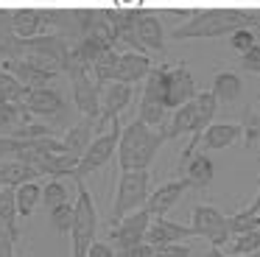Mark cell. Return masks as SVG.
<instances>
[{
    "label": "cell",
    "mask_w": 260,
    "mask_h": 257,
    "mask_svg": "<svg viewBox=\"0 0 260 257\" xmlns=\"http://www.w3.org/2000/svg\"><path fill=\"white\" fill-rule=\"evenodd\" d=\"M252 20V11L243 9H202L193 11L190 20L179 22L174 28V39H215L226 34L246 28Z\"/></svg>",
    "instance_id": "obj_1"
},
{
    "label": "cell",
    "mask_w": 260,
    "mask_h": 257,
    "mask_svg": "<svg viewBox=\"0 0 260 257\" xmlns=\"http://www.w3.org/2000/svg\"><path fill=\"white\" fill-rule=\"evenodd\" d=\"M165 134L146 126L143 120H132L123 126L118 140V165L120 171H148L157 151L162 148Z\"/></svg>",
    "instance_id": "obj_2"
},
{
    "label": "cell",
    "mask_w": 260,
    "mask_h": 257,
    "mask_svg": "<svg viewBox=\"0 0 260 257\" xmlns=\"http://www.w3.org/2000/svg\"><path fill=\"white\" fill-rule=\"evenodd\" d=\"M95 232H98L95 201H92L90 190L84 187V179H76V218L73 227H70V240H73L70 257H87V249L95 240Z\"/></svg>",
    "instance_id": "obj_3"
},
{
    "label": "cell",
    "mask_w": 260,
    "mask_h": 257,
    "mask_svg": "<svg viewBox=\"0 0 260 257\" xmlns=\"http://www.w3.org/2000/svg\"><path fill=\"white\" fill-rule=\"evenodd\" d=\"M148 199V171H120L118 193H115L112 210H109V223H118L123 215L146 207Z\"/></svg>",
    "instance_id": "obj_4"
},
{
    "label": "cell",
    "mask_w": 260,
    "mask_h": 257,
    "mask_svg": "<svg viewBox=\"0 0 260 257\" xmlns=\"http://www.w3.org/2000/svg\"><path fill=\"white\" fill-rule=\"evenodd\" d=\"M120 132H123V126H120V117H112V120H109V128H107V132L95 134V137L90 140L87 151L81 154L79 165H76L73 179H84V176H90V173H95L98 168L107 165L109 156L118 154V140H120Z\"/></svg>",
    "instance_id": "obj_5"
},
{
    "label": "cell",
    "mask_w": 260,
    "mask_h": 257,
    "mask_svg": "<svg viewBox=\"0 0 260 257\" xmlns=\"http://www.w3.org/2000/svg\"><path fill=\"white\" fill-rule=\"evenodd\" d=\"M190 223H193V229H196V235L207 238L215 249L230 243V235H232L230 232V218L221 210H215L213 204H199L190 215Z\"/></svg>",
    "instance_id": "obj_6"
},
{
    "label": "cell",
    "mask_w": 260,
    "mask_h": 257,
    "mask_svg": "<svg viewBox=\"0 0 260 257\" xmlns=\"http://www.w3.org/2000/svg\"><path fill=\"white\" fill-rule=\"evenodd\" d=\"M73 81V101H76V109L84 120L95 123L101 117V84L95 81L92 70H81L70 76Z\"/></svg>",
    "instance_id": "obj_7"
},
{
    "label": "cell",
    "mask_w": 260,
    "mask_h": 257,
    "mask_svg": "<svg viewBox=\"0 0 260 257\" xmlns=\"http://www.w3.org/2000/svg\"><path fill=\"white\" fill-rule=\"evenodd\" d=\"M132 104V84L126 81H107L101 84V117L92 123V132H107V123L112 117H120V112Z\"/></svg>",
    "instance_id": "obj_8"
},
{
    "label": "cell",
    "mask_w": 260,
    "mask_h": 257,
    "mask_svg": "<svg viewBox=\"0 0 260 257\" xmlns=\"http://www.w3.org/2000/svg\"><path fill=\"white\" fill-rule=\"evenodd\" d=\"M151 218H154V215L146 210V207H140V210L123 215L118 223H115V229H112V243L120 246V249H126V246H132V243H140V240H146V232H148V223H151Z\"/></svg>",
    "instance_id": "obj_9"
},
{
    "label": "cell",
    "mask_w": 260,
    "mask_h": 257,
    "mask_svg": "<svg viewBox=\"0 0 260 257\" xmlns=\"http://www.w3.org/2000/svg\"><path fill=\"white\" fill-rule=\"evenodd\" d=\"M23 106L34 117H56L64 112V98L53 87H34V89H25Z\"/></svg>",
    "instance_id": "obj_10"
},
{
    "label": "cell",
    "mask_w": 260,
    "mask_h": 257,
    "mask_svg": "<svg viewBox=\"0 0 260 257\" xmlns=\"http://www.w3.org/2000/svg\"><path fill=\"white\" fill-rule=\"evenodd\" d=\"M135 31H137V42H140V48L146 50H154V53H159V50L165 48V31H162V22H159V17L154 14V11L148 9H135Z\"/></svg>",
    "instance_id": "obj_11"
},
{
    "label": "cell",
    "mask_w": 260,
    "mask_h": 257,
    "mask_svg": "<svg viewBox=\"0 0 260 257\" xmlns=\"http://www.w3.org/2000/svg\"><path fill=\"white\" fill-rule=\"evenodd\" d=\"M196 98V84H193V76L187 73V67H168V81H165V106L171 112L176 106L187 104V101Z\"/></svg>",
    "instance_id": "obj_12"
},
{
    "label": "cell",
    "mask_w": 260,
    "mask_h": 257,
    "mask_svg": "<svg viewBox=\"0 0 260 257\" xmlns=\"http://www.w3.org/2000/svg\"><path fill=\"white\" fill-rule=\"evenodd\" d=\"M193 235H196V229H193V227H185V223L168 221L165 215H157V218H151V223H148L146 243H151V246L182 243V240L193 238Z\"/></svg>",
    "instance_id": "obj_13"
},
{
    "label": "cell",
    "mask_w": 260,
    "mask_h": 257,
    "mask_svg": "<svg viewBox=\"0 0 260 257\" xmlns=\"http://www.w3.org/2000/svg\"><path fill=\"white\" fill-rule=\"evenodd\" d=\"M193 104H196V123H193V140H190V145H187L185 148V162L190 159L193 156V151L199 148V140H202V134H204V128L210 126V123H213V117H215V109H218V101H215V95L210 92H199L196 98H193Z\"/></svg>",
    "instance_id": "obj_14"
},
{
    "label": "cell",
    "mask_w": 260,
    "mask_h": 257,
    "mask_svg": "<svg viewBox=\"0 0 260 257\" xmlns=\"http://www.w3.org/2000/svg\"><path fill=\"white\" fill-rule=\"evenodd\" d=\"M190 187V182L187 179H174V182H165V184H159L154 193H148V199H146V210L151 212L154 218L157 215H165V212L171 210V207H176V201L182 199V193Z\"/></svg>",
    "instance_id": "obj_15"
},
{
    "label": "cell",
    "mask_w": 260,
    "mask_h": 257,
    "mask_svg": "<svg viewBox=\"0 0 260 257\" xmlns=\"http://www.w3.org/2000/svg\"><path fill=\"white\" fill-rule=\"evenodd\" d=\"M3 70H9L14 78H17L20 84H23L25 89H34V87H48V81H51L56 73L45 70V67L34 65V61L28 59H6V67Z\"/></svg>",
    "instance_id": "obj_16"
},
{
    "label": "cell",
    "mask_w": 260,
    "mask_h": 257,
    "mask_svg": "<svg viewBox=\"0 0 260 257\" xmlns=\"http://www.w3.org/2000/svg\"><path fill=\"white\" fill-rule=\"evenodd\" d=\"M151 73V61L143 50H123L120 53V65H118V81L126 84H137L146 81V76Z\"/></svg>",
    "instance_id": "obj_17"
},
{
    "label": "cell",
    "mask_w": 260,
    "mask_h": 257,
    "mask_svg": "<svg viewBox=\"0 0 260 257\" xmlns=\"http://www.w3.org/2000/svg\"><path fill=\"white\" fill-rule=\"evenodd\" d=\"M243 128L238 123H210L202 134V145L207 151H221V148H230L238 137H241Z\"/></svg>",
    "instance_id": "obj_18"
},
{
    "label": "cell",
    "mask_w": 260,
    "mask_h": 257,
    "mask_svg": "<svg viewBox=\"0 0 260 257\" xmlns=\"http://www.w3.org/2000/svg\"><path fill=\"white\" fill-rule=\"evenodd\" d=\"M76 165H79V156H73V154H42L40 159L34 162L37 171L51 176V179H62V176L73 179Z\"/></svg>",
    "instance_id": "obj_19"
},
{
    "label": "cell",
    "mask_w": 260,
    "mask_h": 257,
    "mask_svg": "<svg viewBox=\"0 0 260 257\" xmlns=\"http://www.w3.org/2000/svg\"><path fill=\"white\" fill-rule=\"evenodd\" d=\"M9 25H12V31L20 39H31L42 34L45 20H42V11H37V9H17L9 14Z\"/></svg>",
    "instance_id": "obj_20"
},
{
    "label": "cell",
    "mask_w": 260,
    "mask_h": 257,
    "mask_svg": "<svg viewBox=\"0 0 260 257\" xmlns=\"http://www.w3.org/2000/svg\"><path fill=\"white\" fill-rule=\"evenodd\" d=\"M42 173L37 171L31 162H23V159H3L0 162V187L3 184H23V182H34L40 179Z\"/></svg>",
    "instance_id": "obj_21"
},
{
    "label": "cell",
    "mask_w": 260,
    "mask_h": 257,
    "mask_svg": "<svg viewBox=\"0 0 260 257\" xmlns=\"http://www.w3.org/2000/svg\"><path fill=\"white\" fill-rule=\"evenodd\" d=\"M213 176H215V165H213L210 156L199 154V156H190V159L185 162V179L190 182V187H199V190L210 187Z\"/></svg>",
    "instance_id": "obj_22"
},
{
    "label": "cell",
    "mask_w": 260,
    "mask_h": 257,
    "mask_svg": "<svg viewBox=\"0 0 260 257\" xmlns=\"http://www.w3.org/2000/svg\"><path fill=\"white\" fill-rule=\"evenodd\" d=\"M193 123H196V104L187 101V104L176 106L174 115H171V123L162 128L165 140L168 137H182V134H190L193 132Z\"/></svg>",
    "instance_id": "obj_23"
},
{
    "label": "cell",
    "mask_w": 260,
    "mask_h": 257,
    "mask_svg": "<svg viewBox=\"0 0 260 257\" xmlns=\"http://www.w3.org/2000/svg\"><path fill=\"white\" fill-rule=\"evenodd\" d=\"M241 89H243L241 76H238V73L224 70V73H218V76L213 78V89H210V92L215 95L218 104H230V101H235L238 95H241Z\"/></svg>",
    "instance_id": "obj_24"
},
{
    "label": "cell",
    "mask_w": 260,
    "mask_h": 257,
    "mask_svg": "<svg viewBox=\"0 0 260 257\" xmlns=\"http://www.w3.org/2000/svg\"><path fill=\"white\" fill-rule=\"evenodd\" d=\"M118 65H120V53L115 48H107L90 65V70H92L98 84H107V81H118Z\"/></svg>",
    "instance_id": "obj_25"
},
{
    "label": "cell",
    "mask_w": 260,
    "mask_h": 257,
    "mask_svg": "<svg viewBox=\"0 0 260 257\" xmlns=\"http://www.w3.org/2000/svg\"><path fill=\"white\" fill-rule=\"evenodd\" d=\"M90 134H92V120H81V123H76V126H70V132L64 134V140H62L64 151L81 159V154L87 151V145H90V140H92Z\"/></svg>",
    "instance_id": "obj_26"
},
{
    "label": "cell",
    "mask_w": 260,
    "mask_h": 257,
    "mask_svg": "<svg viewBox=\"0 0 260 257\" xmlns=\"http://www.w3.org/2000/svg\"><path fill=\"white\" fill-rule=\"evenodd\" d=\"M226 249H230L226 257H243V254H252V251H260V229H249V232L232 235Z\"/></svg>",
    "instance_id": "obj_27"
},
{
    "label": "cell",
    "mask_w": 260,
    "mask_h": 257,
    "mask_svg": "<svg viewBox=\"0 0 260 257\" xmlns=\"http://www.w3.org/2000/svg\"><path fill=\"white\" fill-rule=\"evenodd\" d=\"M42 201V187L37 182H23L17 184V212L20 215H31L34 212V207Z\"/></svg>",
    "instance_id": "obj_28"
},
{
    "label": "cell",
    "mask_w": 260,
    "mask_h": 257,
    "mask_svg": "<svg viewBox=\"0 0 260 257\" xmlns=\"http://www.w3.org/2000/svg\"><path fill=\"white\" fill-rule=\"evenodd\" d=\"M17 187L14 184H3L0 187V221L9 227H17ZM20 229V227H17Z\"/></svg>",
    "instance_id": "obj_29"
},
{
    "label": "cell",
    "mask_w": 260,
    "mask_h": 257,
    "mask_svg": "<svg viewBox=\"0 0 260 257\" xmlns=\"http://www.w3.org/2000/svg\"><path fill=\"white\" fill-rule=\"evenodd\" d=\"M64 201H70L68 184H64L62 179H48L45 187H42V204H45L48 210H53V207L64 204Z\"/></svg>",
    "instance_id": "obj_30"
},
{
    "label": "cell",
    "mask_w": 260,
    "mask_h": 257,
    "mask_svg": "<svg viewBox=\"0 0 260 257\" xmlns=\"http://www.w3.org/2000/svg\"><path fill=\"white\" fill-rule=\"evenodd\" d=\"M51 212V223L59 235H70V227H73V218H76V201H64V204L53 207Z\"/></svg>",
    "instance_id": "obj_31"
},
{
    "label": "cell",
    "mask_w": 260,
    "mask_h": 257,
    "mask_svg": "<svg viewBox=\"0 0 260 257\" xmlns=\"http://www.w3.org/2000/svg\"><path fill=\"white\" fill-rule=\"evenodd\" d=\"M165 115H168V106L165 104H140V109H137V120H143L146 126H151V128L162 126Z\"/></svg>",
    "instance_id": "obj_32"
},
{
    "label": "cell",
    "mask_w": 260,
    "mask_h": 257,
    "mask_svg": "<svg viewBox=\"0 0 260 257\" xmlns=\"http://www.w3.org/2000/svg\"><path fill=\"white\" fill-rule=\"evenodd\" d=\"M230 45H232V50H238V53H246V50L254 45V34L249 31V28H238V31L230 34Z\"/></svg>",
    "instance_id": "obj_33"
},
{
    "label": "cell",
    "mask_w": 260,
    "mask_h": 257,
    "mask_svg": "<svg viewBox=\"0 0 260 257\" xmlns=\"http://www.w3.org/2000/svg\"><path fill=\"white\" fill-rule=\"evenodd\" d=\"M20 115H23V104H9V101H6V104L0 106V128L17 126Z\"/></svg>",
    "instance_id": "obj_34"
},
{
    "label": "cell",
    "mask_w": 260,
    "mask_h": 257,
    "mask_svg": "<svg viewBox=\"0 0 260 257\" xmlns=\"http://www.w3.org/2000/svg\"><path fill=\"white\" fill-rule=\"evenodd\" d=\"M241 67L249 73H260V45L254 42L246 53H241Z\"/></svg>",
    "instance_id": "obj_35"
},
{
    "label": "cell",
    "mask_w": 260,
    "mask_h": 257,
    "mask_svg": "<svg viewBox=\"0 0 260 257\" xmlns=\"http://www.w3.org/2000/svg\"><path fill=\"white\" fill-rule=\"evenodd\" d=\"M154 257H190V249L182 243H165V246H154Z\"/></svg>",
    "instance_id": "obj_36"
},
{
    "label": "cell",
    "mask_w": 260,
    "mask_h": 257,
    "mask_svg": "<svg viewBox=\"0 0 260 257\" xmlns=\"http://www.w3.org/2000/svg\"><path fill=\"white\" fill-rule=\"evenodd\" d=\"M120 257H154V246L140 240V243H132L126 249H120Z\"/></svg>",
    "instance_id": "obj_37"
},
{
    "label": "cell",
    "mask_w": 260,
    "mask_h": 257,
    "mask_svg": "<svg viewBox=\"0 0 260 257\" xmlns=\"http://www.w3.org/2000/svg\"><path fill=\"white\" fill-rule=\"evenodd\" d=\"M87 257H118V254H115L109 240H92L90 249H87Z\"/></svg>",
    "instance_id": "obj_38"
},
{
    "label": "cell",
    "mask_w": 260,
    "mask_h": 257,
    "mask_svg": "<svg viewBox=\"0 0 260 257\" xmlns=\"http://www.w3.org/2000/svg\"><path fill=\"white\" fill-rule=\"evenodd\" d=\"M17 156V137H0V162Z\"/></svg>",
    "instance_id": "obj_39"
},
{
    "label": "cell",
    "mask_w": 260,
    "mask_h": 257,
    "mask_svg": "<svg viewBox=\"0 0 260 257\" xmlns=\"http://www.w3.org/2000/svg\"><path fill=\"white\" fill-rule=\"evenodd\" d=\"M0 240H12V243H17V240H20V229L0 221Z\"/></svg>",
    "instance_id": "obj_40"
},
{
    "label": "cell",
    "mask_w": 260,
    "mask_h": 257,
    "mask_svg": "<svg viewBox=\"0 0 260 257\" xmlns=\"http://www.w3.org/2000/svg\"><path fill=\"white\" fill-rule=\"evenodd\" d=\"M235 215H241V218H254V215H260V190H257V196H254V201L246 207V210H241V212H235Z\"/></svg>",
    "instance_id": "obj_41"
},
{
    "label": "cell",
    "mask_w": 260,
    "mask_h": 257,
    "mask_svg": "<svg viewBox=\"0 0 260 257\" xmlns=\"http://www.w3.org/2000/svg\"><path fill=\"white\" fill-rule=\"evenodd\" d=\"M246 28L254 34V39H260V11H252V20H249Z\"/></svg>",
    "instance_id": "obj_42"
},
{
    "label": "cell",
    "mask_w": 260,
    "mask_h": 257,
    "mask_svg": "<svg viewBox=\"0 0 260 257\" xmlns=\"http://www.w3.org/2000/svg\"><path fill=\"white\" fill-rule=\"evenodd\" d=\"M0 257H14V243L12 240H0Z\"/></svg>",
    "instance_id": "obj_43"
},
{
    "label": "cell",
    "mask_w": 260,
    "mask_h": 257,
    "mask_svg": "<svg viewBox=\"0 0 260 257\" xmlns=\"http://www.w3.org/2000/svg\"><path fill=\"white\" fill-rule=\"evenodd\" d=\"M204 257H226V254H224V251H221V249H215V246H213V249H210V251H207V254H204Z\"/></svg>",
    "instance_id": "obj_44"
},
{
    "label": "cell",
    "mask_w": 260,
    "mask_h": 257,
    "mask_svg": "<svg viewBox=\"0 0 260 257\" xmlns=\"http://www.w3.org/2000/svg\"><path fill=\"white\" fill-rule=\"evenodd\" d=\"M243 257H260V251H252V254H243Z\"/></svg>",
    "instance_id": "obj_45"
},
{
    "label": "cell",
    "mask_w": 260,
    "mask_h": 257,
    "mask_svg": "<svg viewBox=\"0 0 260 257\" xmlns=\"http://www.w3.org/2000/svg\"><path fill=\"white\" fill-rule=\"evenodd\" d=\"M3 104H6V98H3V92H0V106H3Z\"/></svg>",
    "instance_id": "obj_46"
},
{
    "label": "cell",
    "mask_w": 260,
    "mask_h": 257,
    "mask_svg": "<svg viewBox=\"0 0 260 257\" xmlns=\"http://www.w3.org/2000/svg\"><path fill=\"white\" fill-rule=\"evenodd\" d=\"M257 168H260V156H257Z\"/></svg>",
    "instance_id": "obj_47"
}]
</instances>
